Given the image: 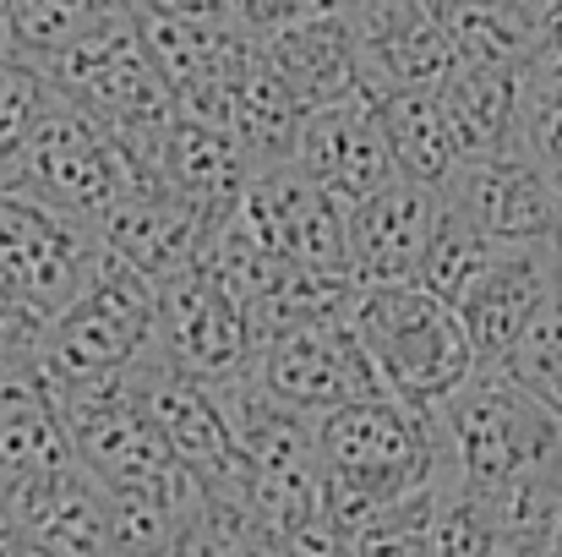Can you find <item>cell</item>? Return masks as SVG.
I'll return each mask as SVG.
<instances>
[{
	"label": "cell",
	"instance_id": "6da1fadb",
	"mask_svg": "<svg viewBox=\"0 0 562 557\" xmlns=\"http://www.w3.org/2000/svg\"><path fill=\"white\" fill-rule=\"evenodd\" d=\"M38 71L66 104L88 110L104 132H115L143 154H159L170 126L181 121V104L143 44V16L132 0L104 11L77 44H66Z\"/></svg>",
	"mask_w": 562,
	"mask_h": 557
},
{
	"label": "cell",
	"instance_id": "7a4b0ae2",
	"mask_svg": "<svg viewBox=\"0 0 562 557\" xmlns=\"http://www.w3.org/2000/svg\"><path fill=\"white\" fill-rule=\"evenodd\" d=\"M317 443H323V481L361 492L372 509H387L409 492L459 476L437 410H415L393 393L356 399L323 415Z\"/></svg>",
	"mask_w": 562,
	"mask_h": 557
},
{
	"label": "cell",
	"instance_id": "3957f363",
	"mask_svg": "<svg viewBox=\"0 0 562 557\" xmlns=\"http://www.w3.org/2000/svg\"><path fill=\"white\" fill-rule=\"evenodd\" d=\"M350 328L393 399L437 410L481 367L459 312L420 285H367L350 301Z\"/></svg>",
	"mask_w": 562,
	"mask_h": 557
},
{
	"label": "cell",
	"instance_id": "277c9868",
	"mask_svg": "<svg viewBox=\"0 0 562 557\" xmlns=\"http://www.w3.org/2000/svg\"><path fill=\"white\" fill-rule=\"evenodd\" d=\"M437 421H442L453 470L481 492L525 470L562 465V421L508 367L481 361L437 404Z\"/></svg>",
	"mask_w": 562,
	"mask_h": 557
},
{
	"label": "cell",
	"instance_id": "5b68a950",
	"mask_svg": "<svg viewBox=\"0 0 562 557\" xmlns=\"http://www.w3.org/2000/svg\"><path fill=\"white\" fill-rule=\"evenodd\" d=\"M154 323H159V285L137 274L132 263H121L115 252H99L77 301L49 318L38 361L49 371V382L126 371L148 356Z\"/></svg>",
	"mask_w": 562,
	"mask_h": 557
},
{
	"label": "cell",
	"instance_id": "8992f818",
	"mask_svg": "<svg viewBox=\"0 0 562 557\" xmlns=\"http://www.w3.org/2000/svg\"><path fill=\"white\" fill-rule=\"evenodd\" d=\"M143 361L181 371V377L207 382V388L246 382L257 371L246 307L235 301V290L218 274L191 263L187 274L159 285V323H154V345H148Z\"/></svg>",
	"mask_w": 562,
	"mask_h": 557
},
{
	"label": "cell",
	"instance_id": "52a82bcc",
	"mask_svg": "<svg viewBox=\"0 0 562 557\" xmlns=\"http://www.w3.org/2000/svg\"><path fill=\"white\" fill-rule=\"evenodd\" d=\"M99 252H104L99 224L71 219V213L33 202L22 191H0V274L44 318H55L77 301Z\"/></svg>",
	"mask_w": 562,
	"mask_h": 557
},
{
	"label": "cell",
	"instance_id": "ba28073f",
	"mask_svg": "<svg viewBox=\"0 0 562 557\" xmlns=\"http://www.w3.org/2000/svg\"><path fill=\"white\" fill-rule=\"evenodd\" d=\"M257 382L306 410V415H334L356 399H376L387 393L382 377H376L372 356L361 350L350 318H334V323H306V328H290L279 339H268L257 350Z\"/></svg>",
	"mask_w": 562,
	"mask_h": 557
},
{
	"label": "cell",
	"instance_id": "9c48e42d",
	"mask_svg": "<svg viewBox=\"0 0 562 557\" xmlns=\"http://www.w3.org/2000/svg\"><path fill=\"white\" fill-rule=\"evenodd\" d=\"M137 399L154 415V426L165 432V443L176 448V459L187 465L207 492L240 498V503L251 498V465H246V454L235 443V426H229V410H224V393L218 388L143 361Z\"/></svg>",
	"mask_w": 562,
	"mask_h": 557
},
{
	"label": "cell",
	"instance_id": "30bf717a",
	"mask_svg": "<svg viewBox=\"0 0 562 557\" xmlns=\"http://www.w3.org/2000/svg\"><path fill=\"white\" fill-rule=\"evenodd\" d=\"M562 296V241L541 246H497L486 274L464 290L459 323L481 361L503 367L514 345L530 334V323Z\"/></svg>",
	"mask_w": 562,
	"mask_h": 557
},
{
	"label": "cell",
	"instance_id": "8fae6325",
	"mask_svg": "<svg viewBox=\"0 0 562 557\" xmlns=\"http://www.w3.org/2000/svg\"><path fill=\"white\" fill-rule=\"evenodd\" d=\"M442 202L459 208L497 246L562 241L552 176L525 148H508V154H492V159H464L453 170V181L442 186Z\"/></svg>",
	"mask_w": 562,
	"mask_h": 557
},
{
	"label": "cell",
	"instance_id": "7c38bea8",
	"mask_svg": "<svg viewBox=\"0 0 562 557\" xmlns=\"http://www.w3.org/2000/svg\"><path fill=\"white\" fill-rule=\"evenodd\" d=\"M71 459L104 492H165L181 509L202 492V481L176 459V448L165 443V432L143 410V399L71 421Z\"/></svg>",
	"mask_w": 562,
	"mask_h": 557
},
{
	"label": "cell",
	"instance_id": "4fadbf2b",
	"mask_svg": "<svg viewBox=\"0 0 562 557\" xmlns=\"http://www.w3.org/2000/svg\"><path fill=\"white\" fill-rule=\"evenodd\" d=\"M350 27L367 60L361 99L393 88H442L459 71V55L426 0H350Z\"/></svg>",
	"mask_w": 562,
	"mask_h": 557
},
{
	"label": "cell",
	"instance_id": "5bb4252c",
	"mask_svg": "<svg viewBox=\"0 0 562 557\" xmlns=\"http://www.w3.org/2000/svg\"><path fill=\"white\" fill-rule=\"evenodd\" d=\"M290 165H295L306 181H317L323 191H334L339 202H350V208L367 202V197L382 191V186L398 181L393 154H387V137H382V126H376L372 99L306 110Z\"/></svg>",
	"mask_w": 562,
	"mask_h": 557
},
{
	"label": "cell",
	"instance_id": "9a60e30c",
	"mask_svg": "<svg viewBox=\"0 0 562 557\" xmlns=\"http://www.w3.org/2000/svg\"><path fill=\"white\" fill-rule=\"evenodd\" d=\"M442 197L415 181H393L356 202L345 224V274L367 285H415L431 224H437Z\"/></svg>",
	"mask_w": 562,
	"mask_h": 557
},
{
	"label": "cell",
	"instance_id": "2e32d148",
	"mask_svg": "<svg viewBox=\"0 0 562 557\" xmlns=\"http://www.w3.org/2000/svg\"><path fill=\"white\" fill-rule=\"evenodd\" d=\"M246 208L273 235V246L284 252L290 268H339L345 274V224L356 208L339 202L334 191H323L317 181H306L295 165H273V170L251 176Z\"/></svg>",
	"mask_w": 562,
	"mask_h": 557
},
{
	"label": "cell",
	"instance_id": "e0dca14e",
	"mask_svg": "<svg viewBox=\"0 0 562 557\" xmlns=\"http://www.w3.org/2000/svg\"><path fill=\"white\" fill-rule=\"evenodd\" d=\"M27 547L49 557H110V525H104V487L82 465H60L44 476H22L0 487Z\"/></svg>",
	"mask_w": 562,
	"mask_h": 557
},
{
	"label": "cell",
	"instance_id": "ac0fdd59",
	"mask_svg": "<svg viewBox=\"0 0 562 557\" xmlns=\"http://www.w3.org/2000/svg\"><path fill=\"white\" fill-rule=\"evenodd\" d=\"M262 66L301 99V110H328V104H350L367 93V60L350 27V5L273 33L262 44Z\"/></svg>",
	"mask_w": 562,
	"mask_h": 557
},
{
	"label": "cell",
	"instance_id": "d6986e66",
	"mask_svg": "<svg viewBox=\"0 0 562 557\" xmlns=\"http://www.w3.org/2000/svg\"><path fill=\"white\" fill-rule=\"evenodd\" d=\"M235 443L251 465V481H323V443H317V415L273 399L257 371L235 388H218Z\"/></svg>",
	"mask_w": 562,
	"mask_h": 557
},
{
	"label": "cell",
	"instance_id": "ffe728a7",
	"mask_svg": "<svg viewBox=\"0 0 562 557\" xmlns=\"http://www.w3.org/2000/svg\"><path fill=\"white\" fill-rule=\"evenodd\" d=\"M207 219L187 208L176 191H148V197H126L121 208L104 213L99 241L104 252H115L121 263H132L137 274H148L154 285L187 274L191 263H202L207 246Z\"/></svg>",
	"mask_w": 562,
	"mask_h": 557
},
{
	"label": "cell",
	"instance_id": "44dd1931",
	"mask_svg": "<svg viewBox=\"0 0 562 557\" xmlns=\"http://www.w3.org/2000/svg\"><path fill=\"white\" fill-rule=\"evenodd\" d=\"M159 176H165V186H170L187 208H196L207 224H224V219L246 202L257 170H251L246 154L229 143V132L181 115V121L170 126L165 148H159Z\"/></svg>",
	"mask_w": 562,
	"mask_h": 557
},
{
	"label": "cell",
	"instance_id": "7402d4cb",
	"mask_svg": "<svg viewBox=\"0 0 562 557\" xmlns=\"http://www.w3.org/2000/svg\"><path fill=\"white\" fill-rule=\"evenodd\" d=\"M437 93L464 159H492V154L519 148L525 66H459Z\"/></svg>",
	"mask_w": 562,
	"mask_h": 557
},
{
	"label": "cell",
	"instance_id": "603a6c76",
	"mask_svg": "<svg viewBox=\"0 0 562 557\" xmlns=\"http://www.w3.org/2000/svg\"><path fill=\"white\" fill-rule=\"evenodd\" d=\"M372 110H376L382 137H387V154H393L398 181H415V186H426V191H442V186L453 181V170L464 165V154L453 143V126H448V110H442V93L437 88L376 93Z\"/></svg>",
	"mask_w": 562,
	"mask_h": 557
},
{
	"label": "cell",
	"instance_id": "cb8c5ba5",
	"mask_svg": "<svg viewBox=\"0 0 562 557\" xmlns=\"http://www.w3.org/2000/svg\"><path fill=\"white\" fill-rule=\"evenodd\" d=\"M301 121H306L301 99H295L262 60L235 82L229 110H224V132H229V143L246 154V165H251L257 176L273 170V165H290L295 137H301Z\"/></svg>",
	"mask_w": 562,
	"mask_h": 557
},
{
	"label": "cell",
	"instance_id": "d4e9b609",
	"mask_svg": "<svg viewBox=\"0 0 562 557\" xmlns=\"http://www.w3.org/2000/svg\"><path fill=\"white\" fill-rule=\"evenodd\" d=\"M442 22L459 66H530L541 49V27L519 16L508 0H426Z\"/></svg>",
	"mask_w": 562,
	"mask_h": 557
},
{
	"label": "cell",
	"instance_id": "484cf974",
	"mask_svg": "<svg viewBox=\"0 0 562 557\" xmlns=\"http://www.w3.org/2000/svg\"><path fill=\"white\" fill-rule=\"evenodd\" d=\"M492 531H497V557H552L562 520V465L525 470L503 487L486 492Z\"/></svg>",
	"mask_w": 562,
	"mask_h": 557
},
{
	"label": "cell",
	"instance_id": "4316f807",
	"mask_svg": "<svg viewBox=\"0 0 562 557\" xmlns=\"http://www.w3.org/2000/svg\"><path fill=\"white\" fill-rule=\"evenodd\" d=\"M442 197V191H437ZM497 257V241H486L459 208H437V224H431V241H426V257H420V274H415V285L420 290H431L437 301H448L453 312H459V301H464V290L486 274V263Z\"/></svg>",
	"mask_w": 562,
	"mask_h": 557
},
{
	"label": "cell",
	"instance_id": "83f0119b",
	"mask_svg": "<svg viewBox=\"0 0 562 557\" xmlns=\"http://www.w3.org/2000/svg\"><path fill=\"white\" fill-rule=\"evenodd\" d=\"M273 536L268 525L240 503V498H218V492H196L181 509V542L176 557H262Z\"/></svg>",
	"mask_w": 562,
	"mask_h": 557
},
{
	"label": "cell",
	"instance_id": "f1b7e54d",
	"mask_svg": "<svg viewBox=\"0 0 562 557\" xmlns=\"http://www.w3.org/2000/svg\"><path fill=\"white\" fill-rule=\"evenodd\" d=\"M126 0H11V55L44 66Z\"/></svg>",
	"mask_w": 562,
	"mask_h": 557
},
{
	"label": "cell",
	"instance_id": "f546056e",
	"mask_svg": "<svg viewBox=\"0 0 562 557\" xmlns=\"http://www.w3.org/2000/svg\"><path fill=\"white\" fill-rule=\"evenodd\" d=\"M110 557H176L181 503L165 492H104Z\"/></svg>",
	"mask_w": 562,
	"mask_h": 557
},
{
	"label": "cell",
	"instance_id": "4dcf8cb0",
	"mask_svg": "<svg viewBox=\"0 0 562 557\" xmlns=\"http://www.w3.org/2000/svg\"><path fill=\"white\" fill-rule=\"evenodd\" d=\"M431 557H497V531L486 492L464 476H448L437 492V525H431Z\"/></svg>",
	"mask_w": 562,
	"mask_h": 557
},
{
	"label": "cell",
	"instance_id": "1f68e13d",
	"mask_svg": "<svg viewBox=\"0 0 562 557\" xmlns=\"http://www.w3.org/2000/svg\"><path fill=\"white\" fill-rule=\"evenodd\" d=\"M49 99H55L49 77H44L33 60L0 49V170L22 154V143H27L33 126L44 121Z\"/></svg>",
	"mask_w": 562,
	"mask_h": 557
},
{
	"label": "cell",
	"instance_id": "d6a6232c",
	"mask_svg": "<svg viewBox=\"0 0 562 557\" xmlns=\"http://www.w3.org/2000/svg\"><path fill=\"white\" fill-rule=\"evenodd\" d=\"M437 492H442V481H437V487H426V492H409V498L387 503L372 525L350 542L356 557H431Z\"/></svg>",
	"mask_w": 562,
	"mask_h": 557
},
{
	"label": "cell",
	"instance_id": "836d02e7",
	"mask_svg": "<svg viewBox=\"0 0 562 557\" xmlns=\"http://www.w3.org/2000/svg\"><path fill=\"white\" fill-rule=\"evenodd\" d=\"M503 367L514 371V377L562 421V296L530 323V334L514 345V356H508Z\"/></svg>",
	"mask_w": 562,
	"mask_h": 557
},
{
	"label": "cell",
	"instance_id": "e575fe53",
	"mask_svg": "<svg viewBox=\"0 0 562 557\" xmlns=\"http://www.w3.org/2000/svg\"><path fill=\"white\" fill-rule=\"evenodd\" d=\"M519 148H525L547 176H562V82H530V77H525Z\"/></svg>",
	"mask_w": 562,
	"mask_h": 557
},
{
	"label": "cell",
	"instance_id": "d590c367",
	"mask_svg": "<svg viewBox=\"0 0 562 557\" xmlns=\"http://www.w3.org/2000/svg\"><path fill=\"white\" fill-rule=\"evenodd\" d=\"M328 11H345V0H229L224 5V16L257 44H268L273 33L301 27L312 16H328Z\"/></svg>",
	"mask_w": 562,
	"mask_h": 557
},
{
	"label": "cell",
	"instance_id": "8d00e7d4",
	"mask_svg": "<svg viewBox=\"0 0 562 557\" xmlns=\"http://www.w3.org/2000/svg\"><path fill=\"white\" fill-rule=\"evenodd\" d=\"M49 334V318L0 274V350L5 356H38Z\"/></svg>",
	"mask_w": 562,
	"mask_h": 557
},
{
	"label": "cell",
	"instance_id": "74e56055",
	"mask_svg": "<svg viewBox=\"0 0 562 557\" xmlns=\"http://www.w3.org/2000/svg\"><path fill=\"white\" fill-rule=\"evenodd\" d=\"M132 5L154 16H224L229 0H132Z\"/></svg>",
	"mask_w": 562,
	"mask_h": 557
},
{
	"label": "cell",
	"instance_id": "f35d334b",
	"mask_svg": "<svg viewBox=\"0 0 562 557\" xmlns=\"http://www.w3.org/2000/svg\"><path fill=\"white\" fill-rule=\"evenodd\" d=\"M22 553H27V536H22V525H16L5 492H0V557H22Z\"/></svg>",
	"mask_w": 562,
	"mask_h": 557
},
{
	"label": "cell",
	"instance_id": "ab89813d",
	"mask_svg": "<svg viewBox=\"0 0 562 557\" xmlns=\"http://www.w3.org/2000/svg\"><path fill=\"white\" fill-rule=\"evenodd\" d=\"M508 5H514L519 16H530L541 33H547V27H552V22L562 16V0H508Z\"/></svg>",
	"mask_w": 562,
	"mask_h": 557
},
{
	"label": "cell",
	"instance_id": "60d3db41",
	"mask_svg": "<svg viewBox=\"0 0 562 557\" xmlns=\"http://www.w3.org/2000/svg\"><path fill=\"white\" fill-rule=\"evenodd\" d=\"M0 49H11V0H0Z\"/></svg>",
	"mask_w": 562,
	"mask_h": 557
},
{
	"label": "cell",
	"instance_id": "b9f144b4",
	"mask_svg": "<svg viewBox=\"0 0 562 557\" xmlns=\"http://www.w3.org/2000/svg\"><path fill=\"white\" fill-rule=\"evenodd\" d=\"M552 191H558V219H562V176H552Z\"/></svg>",
	"mask_w": 562,
	"mask_h": 557
},
{
	"label": "cell",
	"instance_id": "7bdbcfd3",
	"mask_svg": "<svg viewBox=\"0 0 562 557\" xmlns=\"http://www.w3.org/2000/svg\"><path fill=\"white\" fill-rule=\"evenodd\" d=\"M552 557H562V520H558V547H552Z\"/></svg>",
	"mask_w": 562,
	"mask_h": 557
},
{
	"label": "cell",
	"instance_id": "ee69618b",
	"mask_svg": "<svg viewBox=\"0 0 562 557\" xmlns=\"http://www.w3.org/2000/svg\"><path fill=\"white\" fill-rule=\"evenodd\" d=\"M22 557H49V553H38V547H27V553H22Z\"/></svg>",
	"mask_w": 562,
	"mask_h": 557
},
{
	"label": "cell",
	"instance_id": "f6af8a7d",
	"mask_svg": "<svg viewBox=\"0 0 562 557\" xmlns=\"http://www.w3.org/2000/svg\"><path fill=\"white\" fill-rule=\"evenodd\" d=\"M345 5H350V0H345Z\"/></svg>",
	"mask_w": 562,
	"mask_h": 557
}]
</instances>
